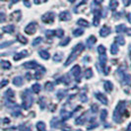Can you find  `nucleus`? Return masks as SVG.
I'll use <instances>...</instances> for the list:
<instances>
[{
	"label": "nucleus",
	"mask_w": 131,
	"mask_h": 131,
	"mask_svg": "<svg viewBox=\"0 0 131 131\" xmlns=\"http://www.w3.org/2000/svg\"><path fill=\"white\" fill-rule=\"evenodd\" d=\"M106 56H105V54H103V55H100V64H101V66L102 67H104V65H105V62H106Z\"/></svg>",
	"instance_id": "nucleus-24"
},
{
	"label": "nucleus",
	"mask_w": 131,
	"mask_h": 131,
	"mask_svg": "<svg viewBox=\"0 0 131 131\" xmlns=\"http://www.w3.org/2000/svg\"><path fill=\"white\" fill-rule=\"evenodd\" d=\"M86 120H87V116L83 114V115H81L80 117H78V118L75 120V122H76V124L81 125V124H83L84 122H86Z\"/></svg>",
	"instance_id": "nucleus-16"
},
{
	"label": "nucleus",
	"mask_w": 131,
	"mask_h": 131,
	"mask_svg": "<svg viewBox=\"0 0 131 131\" xmlns=\"http://www.w3.org/2000/svg\"><path fill=\"white\" fill-rule=\"evenodd\" d=\"M80 99H81V102H87L88 101V98H87V96L84 95V94H81V96H80Z\"/></svg>",
	"instance_id": "nucleus-41"
},
{
	"label": "nucleus",
	"mask_w": 131,
	"mask_h": 131,
	"mask_svg": "<svg viewBox=\"0 0 131 131\" xmlns=\"http://www.w3.org/2000/svg\"><path fill=\"white\" fill-rule=\"evenodd\" d=\"M45 89L47 91H52L54 89V85H53V83H51V82H47L45 85Z\"/></svg>",
	"instance_id": "nucleus-27"
},
{
	"label": "nucleus",
	"mask_w": 131,
	"mask_h": 131,
	"mask_svg": "<svg viewBox=\"0 0 131 131\" xmlns=\"http://www.w3.org/2000/svg\"><path fill=\"white\" fill-rule=\"evenodd\" d=\"M117 7H118V1L117 0H111L110 1V4H108V8L114 11Z\"/></svg>",
	"instance_id": "nucleus-13"
},
{
	"label": "nucleus",
	"mask_w": 131,
	"mask_h": 131,
	"mask_svg": "<svg viewBox=\"0 0 131 131\" xmlns=\"http://www.w3.org/2000/svg\"><path fill=\"white\" fill-rule=\"evenodd\" d=\"M46 36H47V38H51L53 36H55V31H52V30L46 31Z\"/></svg>",
	"instance_id": "nucleus-31"
},
{
	"label": "nucleus",
	"mask_w": 131,
	"mask_h": 131,
	"mask_svg": "<svg viewBox=\"0 0 131 131\" xmlns=\"http://www.w3.org/2000/svg\"><path fill=\"white\" fill-rule=\"evenodd\" d=\"M96 97H97V99L101 102L103 104H107V99H106V97L102 93H97L96 94Z\"/></svg>",
	"instance_id": "nucleus-11"
},
{
	"label": "nucleus",
	"mask_w": 131,
	"mask_h": 131,
	"mask_svg": "<svg viewBox=\"0 0 131 131\" xmlns=\"http://www.w3.org/2000/svg\"><path fill=\"white\" fill-rule=\"evenodd\" d=\"M116 45H119V46H124L125 45V39L122 36H117V37L114 38Z\"/></svg>",
	"instance_id": "nucleus-15"
},
{
	"label": "nucleus",
	"mask_w": 131,
	"mask_h": 131,
	"mask_svg": "<svg viewBox=\"0 0 131 131\" xmlns=\"http://www.w3.org/2000/svg\"><path fill=\"white\" fill-rule=\"evenodd\" d=\"M63 35H64V32H63V30H61V29H58V30H56L55 31V36L58 37H63Z\"/></svg>",
	"instance_id": "nucleus-36"
},
{
	"label": "nucleus",
	"mask_w": 131,
	"mask_h": 131,
	"mask_svg": "<svg viewBox=\"0 0 131 131\" xmlns=\"http://www.w3.org/2000/svg\"><path fill=\"white\" fill-rule=\"evenodd\" d=\"M89 59H90V57H89V56H85L84 58H83V62H84V64H87V63L89 62Z\"/></svg>",
	"instance_id": "nucleus-45"
},
{
	"label": "nucleus",
	"mask_w": 131,
	"mask_h": 131,
	"mask_svg": "<svg viewBox=\"0 0 131 131\" xmlns=\"http://www.w3.org/2000/svg\"><path fill=\"white\" fill-rule=\"evenodd\" d=\"M77 25H79V26H82V27H89V22L88 21H86L84 19H79L78 21H77Z\"/></svg>",
	"instance_id": "nucleus-19"
},
{
	"label": "nucleus",
	"mask_w": 131,
	"mask_h": 131,
	"mask_svg": "<svg viewBox=\"0 0 131 131\" xmlns=\"http://www.w3.org/2000/svg\"><path fill=\"white\" fill-rule=\"evenodd\" d=\"M83 34H84V30L83 29H76V30L73 31V35L75 37H80Z\"/></svg>",
	"instance_id": "nucleus-26"
},
{
	"label": "nucleus",
	"mask_w": 131,
	"mask_h": 131,
	"mask_svg": "<svg viewBox=\"0 0 131 131\" xmlns=\"http://www.w3.org/2000/svg\"><path fill=\"white\" fill-rule=\"evenodd\" d=\"M13 83L16 85V86H22L23 85V79L21 77H16V78H14Z\"/></svg>",
	"instance_id": "nucleus-25"
},
{
	"label": "nucleus",
	"mask_w": 131,
	"mask_h": 131,
	"mask_svg": "<svg viewBox=\"0 0 131 131\" xmlns=\"http://www.w3.org/2000/svg\"><path fill=\"white\" fill-rule=\"evenodd\" d=\"M62 58H63V54H62V53H59V52H57V53H55V54L53 55V60L56 61V62L60 61Z\"/></svg>",
	"instance_id": "nucleus-29"
},
{
	"label": "nucleus",
	"mask_w": 131,
	"mask_h": 131,
	"mask_svg": "<svg viewBox=\"0 0 131 131\" xmlns=\"http://www.w3.org/2000/svg\"><path fill=\"white\" fill-rule=\"evenodd\" d=\"M126 26L124 24H120V25H117L115 27V32L116 33H122V32H125L126 31Z\"/></svg>",
	"instance_id": "nucleus-18"
},
{
	"label": "nucleus",
	"mask_w": 131,
	"mask_h": 131,
	"mask_svg": "<svg viewBox=\"0 0 131 131\" xmlns=\"http://www.w3.org/2000/svg\"><path fill=\"white\" fill-rule=\"evenodd\" d=\"M124 107H125V102H119L118 104L116 105L114 112H113V119L116 122H120L121 115L124 112Z\"/></svg>",
	"instance_id": "nucleus-2"
},
{
	"label": "nucleus",
	"mask_w": 131,
	"mask_h": 131,
	"mask_svg": "<svg viewBox=\"0 0 131 131\" xmlns=\"http://www.w3.org/2000/svg\"><path fill=\"white\" fill-rule=\"evenodd\" d=\"M68 1H69V2H71V3H73V2L76 1V0H68Z\"/></svg>",
	"instance_id": "nucleus-53"
},
{
	"label": "nucleus",
	"mask_w": 131,
	"mask_h": 131,
	"mask_svg": "<svg viewBox=\"0 0 131 131\" xmlns=\"http://www.w3.org/2000/svg\"><path fill=\"white\" fill-rule=\"evenodd\" d=\"M32 90H33V92L34 93H38L39 91H40V85L39 84H34L33 85V87H32Z\"/></svg>",
	"instance_id": "nucleus-32"
},
{
	"label": "nucleus",
	"mask_w": 131,
	"mask_h": 131,
	"mask_svg": "<svg viewBox=\"0 0 131 131\" xmlns=\"http://www.w3.org/2000/svg\"><path fill=\"white\" fill-rule=\"evenodd\" d=\"M104 89L107 91V92H111L112 91V89H113V85L111 81H106V82H104Z\"/></svg>",
	"instance_id": "nucleus-20"
},
{
	"label": "nucleus",
	"mask_w": 131,
	"mask_h": 131,
	"mask_svg": "<svg viewBox=\"0 0 131 131\" xmlns=\"http://www.w3.org/2000/svg\"><path fill=\"white\" fill-rule=\"evenodd\" d=\"M84 75H85V78H86V79H90V78L93 76V70H92L91 68L86 69L84 72Z\"/></svg>",
	"instance_id": "nucleus-21"
},
{
	"label": "nucleus",
	"mask_w": 131,
	"mask_h": 131,
	"mask_svg": "<svg viewBox=\"0 0 131 131\" xmlns=\"http://www.w3.org/2000/svg\"><path fill=\"white\" fill-rule=\"evenodd\" d=\"M3 30H4V32H7V33H12V32H14V26L10 25V26L5 27V28L3 29Z\"/></svg>",
	"instance_id": "nucleus-38"
},
{
	"label": "nucleus",
	"mask_w": 131,
	"mask_h": 131,
	"mask_svg": "<svg viewBox=\"0 0 131 131\" xmlns=\"http://www.w3.org/2000/svg\"><path fill=\"white\" fill-rule=\"evenodd\" d=\"M71 19V14L68 11H63L59 14V20L60 21H68Z\"/></svg>",
	"instance_id": "nucleus-8"
},
{
	"label": "nucleus",
	"mask_w": 131,
	"mask_h": 131,
	"mask_svg": "<svg viewBox=\"0 0 131 131\" xmlns=\"http://www.w3.org/2000/svg\"><path fill=\"white\" fill-rule=\"evenodd\" d=\"M26 55H27V51L24 50V51H22L21 53H18V54H16V55L14 56V59H15V60H19L20 58H23V57H25Z\"/></svg>",
	"instance_id": "nucleus-28"
},
{
	"label": "nucleus",
	"mask_w": 131,
	"mask_h": 131,
	"mask_svg": "<svg viewBox=\"0 0 131 131\" xmlns=\"http://www.w3.org/2000/svg\"><path fill=\"white\" fill-rule=\"evenodd\" d=\"M5 21V14L4 13H0V23Z\"/></svg>",
	"instance_id": "nucleus-43"
},
{
	"label": "nucleus",
	"mask_w": 131,
	"mask_h": 131,
	"mask_svg": "<svg viewBox=\"0 0 131 131\" xmlns=\"http://www.w3.org/2000/svg\"><path fill=\"white\" fill-rule=\"evenodd\" d=\"M22 98L24 99V101H23V106H24V108L27 110V108H29L32 105L34 99H33V97H32V95H31L29 90L24 91V93L22 94Z\"/></svg>",
	"instance_id": "nucleus-3"
},
{
	"label": "nucleus",
	"mask_w": 131,
	"mask_h": 131,
	"mask_svg": "<svg viewBox=\"0 0 131 131\" xmlns=\"http://www.w3.org/2000/svg\"><path fill=\"white\" fill-rule=\"evenodd\" d=\"M122 2H123V5L125 7H128L131 4V0H122Z\"/></svg>",
	"instance_id": "nucleus-42"
},
{
	"label": "nucleus",
	"mask_w": 131,
	"mask_h": 131,
	"mask_svg": "<svg viewBox=\"0 0 131 131\" xmlns=\"http://www.w3.org/2000/svg\"><path fill=\"white\" fill-rule=\"evenodd\" d=\"M47 0H34V2H35V4H40V3H45V2H47Z\"/></svg>",
	"instance_id": "nucleus-44"
},
{
	"label": "nucleus",
	"mask_w": 131,
	"mask_h": 131,
	"mask_svg": "<svg viewBox=\"0 0 131 131\" xmlns=\"http://www.w3.org/2000/svg\"><path fill=\"white\" fill-rule=\"evenodd\" d=\"M54 17H55V14H54V13H52V12H47L45 15H42L41 20H42V22L46 23V24H51V23H53V21H54Z\"/></svg>",
	"instance_id": "nucleus-4"
},
{
	"label": "nucleus",
	"mask_w": 131,
	"mask_h": 131,
	"mask_svg": "<svg viewBox=\"0 0 131 131\" xmlns=\"http://www.w3.org/2000/svg\"><path fill=\"white\" fill-rule=\"evenodd\" d=\"M111 52H112V54H116L118 52V47H117V45H112V47H111Z\"/></svg>",
	"instance_id": "nucleus-34"
},
{
	"label": "nucleus",
	"mask_w": 131,
	"mask_h": 131,
	"mask_svg": "<svg viewBox=\"0 0 131 131\" xmlns=\"http://www.w3.org/2000/svg\"><path fill=\"white\" fill-rule=\"evenodd\" d=\"M42 41V37H37V38H35L34 39V41H33V45L34 46H37L39 42H41Z\"/></svg>",
	"instance_id": "nucleus-39"
},
{
	"label": "nucleus",
	"mask_w": 131,
	"mask_h": 131,
	"mask_svg": "<svg viewBox=\"0 0 131 131\" xmlns=\"http://www.w3.org/2000/svg\"><path fill=\"white\" fill-rule=\"evenodd\" d=\"M66 91H64V90H61V91H58L57 92V98L59 99V100H61V99H63L64 97H65L66 95Z\"/></svg>",
	"instance_id": "nucleus-33"
},
{
	"label": "nucleus",
	"mask_w": 131,
	"mask_h": 131,
	"mask_svg": "<svg viewBox=\"0 0 131 131\" xmlns=\"http://www.w3.org/2000/svg\"><path fill=\"white\" fill-rule=\"evenodd\" d=\"M106 115H107V111H106V110L101 111V120H102V121H104V120H105Z\"/></svg>",
	"instance_id": "nucleus-35"
},
{
	"label": "nucleus",
	"mask_w": 131,
	"mask_h": 131,
	"mask_svg": "<svg viewBox=\"0 0 131 131\" xmlns=\"http://www.w3.org/2000/svg\"><path fill=\"white\" fill-rule=\"evenodd\" d=\"M125 33H126V34H127L128 36H131V29H126Z\"/></svg>",
	"instance_id": "nucleus-48"
},
{
	"label": "nucleus",
	"mask_w": 131,
	"mask_h": 131,
	"mask_svg": "<svg viewBox=\"0 0 131 131\" xmlns=\"http://www.w3.org/2000/svg\"><path fill=\"white\" fill-rule=\"evenodd\" d=\"M72 114H73V112H66L65 110H62V111L60 112V116H61V118H62L63 120H66V119L70 118Z\"/></svg>",
	"instance_id": "nucleus-12"
},
{
	"label": "nucleus",
	"mask_w": 131,
	"mask_h": 131,
	"mask_svg": "<svg viewBox=\"0 0 131 131\" xmlns=\"http://www.w3.org/2000/svg\"><path fill=\"white\" fill-rule=\"evenodd\" d=\"M127 19H128V22L131 23V14H128V15H127Z\"/></svg>",
	"instance_id": "nucleus-50"
},
{
	"label": "nucleus",
	"mask_w": 131,
	"mask_h": 131,
	"mask_svg": "<svg viewBox=\"0 0 131 131\" xmlns=\"http://www.w3.org/2000/svg\"><path fill=\"white\" fill-rule=\"evenodd\" d=\"M126 131H131V123H129V125H128V127H127Z\"/></svg>",
	"instance_id": "nucleus-51"
},
{
	"label": "nucleus",
	"mask_w": 131,
	"mask_h": 131,
	"mask_svg": "<svg viewBox=\"0 0 131 131\" xmlns=\"http://www.w3.org/2000/svg\"><path fill=\"white\" fill-rule=\"evenodd\" d=\"M76 131H82V130H76Z\"/></svg>",
	"instance_id": "nucleus-54"
},
{
	"label": "nucleus",
	"mask_w": 131,
	"mask_h": 131,
	"mask_svg": "<svg viewBox=\"0 0 131 131\" xmlns=\"http://www.w3.org/2000/svg\"><path fill=\"white\" fill-rule=\"evenodd\" d=\"M70 73H71V74H73V76L77 79V81H79V80H80V79H79V77H80V74H81V68H80V66L79 65L74 66V67L71 69Z\"/></svg>",
	"instance_id": "nucleus-7"
},
{
	"label": "nucleus",
	"mask_w": 131,
	"mask_h": 131,
	"mask_svg": "<svg viewBox=\"0 0 131 131\" xmlns=\"http://www.w3.org/2000/svg\"><path fill=\"white\" fill-rule=\"evenodd\" d=\"M130 81H131V77L129 75H124L123 76V79H122V83L124 85H128L130 84Z\"/></svg>",
	"instance_id": "nucleus-23"
},
{
	"label": "nucleus",
	"mask_w": 131,
	"mask_h": 131,
	"mask_svg": "<svg viewBox=\"0 0 131 131\" xmlns=\"http://www.w3.org/2000/svg\"><path fill=\"white\" fill-rule=\"evenodd\" d=\"M24 67L28 68V69H37V67L38 66V63L35 60H32V61H29V62H26L24 64Z\"/></svg>",
	"instance_id": "nucleus-9"
},
{
	"label": "nucleus",
	"mask_w": 131,
	"mask_h": 131,
	"mask_svg": "<svg viewBox=\"0 0 131 131\" xmlns=\"http://www.w3.org/2000/svg\"><path fill=\"white\" fill-rule=\"evenodd\" d=\"M84 48H85V46L83 45V43H78V45L73 48L72 52L70 53L69 57L67 58V61L64 63V65L67 66V65H69V64H71L75 59H76V57L78 56V54H79L81 51H83V50H84Z\"/></svg>",
	"instance_id": "nucleus-1"
},
{
	"label": "nucleus",
	"mask_w": 131,
	"mask_h": 131,
	"mask_svg": "<svg viewBox=\"0 0 131 131\" xmlns=\"http://www.w3.org/2000/svg\"><path fill=\"white\" fill-rule=\"evenodd\" d=\"M94 20H93V25L94 26H98L100 23V18L102 16L101 14V10L100 9H94Z\"/></svg>",
	"instance_id": "nucleus-6"
},
{
	"label": "nucleus",
	"mask_w": 131,
	"mask_h": 131,
	"mask_svg": "<svg viewBox=\"0 0 131 131\" xmlns=\"http://www.w3.org/2000/svg\"><path fill=\"white\" fill-rule=\"evenodd\" d=\"M36 127H37V129L38 131H45L46 130V124L41 121L37 122V125H36Z\"/></svg>",
	"instance_id": "nucleus-22"
},
{
	"label": "nucleus",
	"mask_w": 131,
	"mask_h": 131,
	"mask_svg": "<svg viewBox=\"0 0 131 131\" xmlns=\"http://www.w3.org/2000/svg\"><path fill=\"white\" fill-rule=\"evenodd\" d=\"M103 0H94V4L95 5H100L101 3H103Z\"/></svg>",
	"instance_id": "nucleus-46"
},
{
	"label": "nucleus",
	"mask_w": 131,
	"mask_h": 131,
	"mask_svg": "<svg viewBox=\"0 0 131 131\" xmlns=\"http://www.w3.org/2000/svg\"><path fill=\"white\" fill-rule=\"evenodd\" d=\"M91 111H93V112H98V105L97 104H93V107H91Z\"/></svg>",
	"instance_id": "nucleus-47"
},
{
	"label": "nucleus",
	"mask_w": 131,
	"mask_h": 131,
	"mask_svg": "<svg viewBox=\"0 0 131 131\" xmlns=\"http://www.w3.org/2000/svg\"><path fill=\"white\" fill-rule=\"evenodd\" d=\"M69 41H70V37H66V38H64L62 41H60V43H59V45H60L61 47H65V46L68 45V42H69Z\"/></svg>",
	"instance_id": "nucleus-37"
},
{
	"label": "nucleus",
	"mask_w": 131,
	"mask_h": 131,
	"mask_svg": "<svg viewBox=\"0 0 131 131\" xmlns=\"http://www.w3.org/2000/svg\"><path fill=\"white\" fill-rule=\"evenodd\" d=\"M19 0H12V3H17Z\"/></svg>",
	"instance_id": "nucleus-52"
},
{
	"label": "nucleus",
	"mask_w": 131,
	"mask_h": 131,
	"mask_svg": "<svg viewBox=\"0 0 131 131\" xmlns=\"http://www.w3.org/2000/svg\"><path fill=\"white\" fill-rule=\"evenodd\" d=\"M98 51H99L100 55H103V54H105L106 49H105V47H103V45H100V46L98 47Z\"/></svg>",
	"instance_id": "nucleus-30"
},
{
	"label": "nucleus",
	"mask_w": 131,
	"mask_h": 131,
	"mask_svg": "<svg viewBox=\"0 0 131 131\" xmlns=\"http://www.w3.org/2000/svg\"><path fill=\"white\" fill-rule=\"evenodd\" d=\"M97 41V38L92 36V37H90L88 39H87V41H86V45H87V47H93V45Z\"/></svg>",
	"instance_id": "nucleus-14"
},
{
	"label": "nucleus",
	"mask_w": 131,
	"mask_h": 131,
	"mask_svg": "<svg viewBox=\"0 0 131 131\" xmlns=\"http://www.w3.org/2000/svg\"><path fill=\"white\" fill-rule=\"evenodd\" d=\"M18 39H19V41H21L22 43H27V42H28V39H27L26 37H24L23 36H19Z\"/></svg>",
	"instance_id": "nucleus-40"
},
{
	"label": "nucleus",
	"mask_w": 131,
	"mask_h": 131,
	"mask_svg": "<svg viewBox=\"0 0 131 131\" xmlns=\"http://www.w3.org/2000/svg\"><path fill=\"white\" fill-rule=\"evenodd\" d=\"M110 34H111V29L108 28L107 26H103V28L101 29V31H100V36L103 37H107Z\"/></svg>",
	"instance_id": "nucleus-10"
},
{
	"label": "nucleus",
	"mask_w": 131,
	"mask_h": 131,
	"mask_svg": "<svg viewBox=\"0 0 131 131\" xmlns=\"http://www.w3.org/2000/svg\"><path fill=\"white\" fill-rule=\"evenodd\" d=\"M38 54H39V56H40L41 58H43V59H46V60H47V59H49V57H50V55H49V53L47 52V50H39Z\"/></svg>",
	"instance_id": "nucleus-17"
},
{
	"label": "nucleus",
	"mask_w": 131,
	"mask_h": 131,
	"mask_svg": "<svg viewBox=\"0 0 131 131\" xmlns=\"http://www.w3.org/2000/svg\"><path fill=\"white\" fill-rule=\"evenodd\" d=\"M62 129H63V131H69L70 130V127H67V126H65V127H63Z\"/></svg>",
	"instance_id": "nucleus-49"
},
{
	"label": "nucleus",
	"mask_w": 131,
	"mask_h": 131,
	"mask_svg": "<svg viewBox=\"0 0 131 131\" xmlns=\"http://www.w3.org/2000/svg\"><path fill=\"white\" fill-rule=\"evenodd\" d=\"M37 22H32V23H30L28 26L26 27L25 32H26L28 35H33V34H35V33H36V31H37Z\"/></svg>",
	"instance_id": "nucleus-5"
}]
</instances>
